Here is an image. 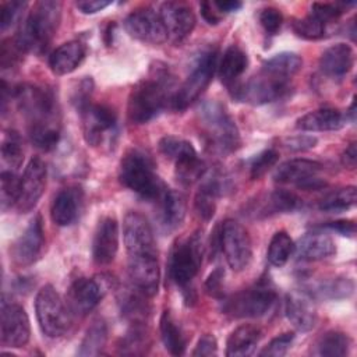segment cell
<instances>
[{
    "label": "cell",
    "mask_w": 357,
    "mask_h": 357,
    "mask_svg": "<svg viewBox=\"0 0 357 357\" xmlns=\"http://www.w3.org/2000/svg\"><path fill=\"white\" fill-rule=\"evenodd\" d=\"M0 333L1 343L4 346L22 347L28 343L31 336V325L24 307L3 298L0 312Z\"/></svg>",
    "instance_id": "15"
},
{
    "label": "cell",
    "mask_w": 357,
    "mask_h": 357,
    "mask_svg": "<svg viewBox=\"0 0 357 357\" xmlns=\"http://www.w3.org/2000/svg\"><path fill=\"white\" fill-rule=\"evenodd\" d=\"M159 151L163 156L173 160L174 163L183 162L185 159L198 156L195 148L191 145V142L174 137V135H166L159 141Z\"/></svg>",
    "instance_id": "40"
},
{
    "label": "cell",
    "mask_w": 357,
    "mask_h": 357,
    "mask_svg": "<svg viewBox=\"0 0 357 357\" xmlns=\"http://www.w3.org/2000/svg\"><path fill=\"white\" fill-rule=\"evenodd\" d=\"M174 165H176V169H174L176 178L183 185L194 184L201 177H204V174L206 172V166L199 156H194V158L185 159V160L174 163Z\"/></svg>",
    "instance_id": "42"
},
{
    "label": "cell",
    "mask_w": 357,
    "mask_h": 357,
    "mask_svg": "<svg viewBox=\"0 0 357 357\" xmlns=\"http://www.w3.org/2000/svg\"><path fill=\"white\" fill-rule=\"evenodd\" d=\"M173 79L166 68L153 67L148 78L137 82L128 96L127 116L131 123L144 124L172 105Z\"/></svg>",
    "instance_id": "1"
},
{
    "label": "cell",
    "mask_w": 357,
    "mask_h": 357,
    "mask_svg": "<svg viewBox=\"0 0 357 357\" xmlns=\"http://www.w3.org/2000/svg\"><path fill=\"white\" fill-rule=\"evenodd\" d=\"M46 176L47 170L45 162L40 158H32L20 178V195L15 206L21 213L35 208L45 191Z\"/></svg>",
    "instance_id": "18"
},
{
    "label": "cell",
    "mask_w": 357,
    "mask_h": 357,
    "mask_svg": "<svg viewBox=\"0 0 357 357\" xmlns=\"http://www.w3.org/2000/svg\"><path fill=\"white\" fill-rule=\"evenodd\" d=\"M81 194L77 188H63L53 198L50 206L52 220L57 226H70L79 213Z\"/></svg>",
    "instance_id": "30"
},
{
    "label": "cell",
    "mask_w": 357,
    "mask_h": 357,
    "mask_svg": "<svg viewBox=\"0 0 357 357\" xmlns=\"http://www.w3.org/2000/svg\"><path fill=\"white\" fill-rule=\"evenodd\" d=\"M322 165L310 159H290L279 165L273 173V180L282 184H294L303 190H319L326 183L319 178Z\"/></svg>",
    "instance_id": "13"
},
{
    "label": "cell",
    "mask_w": 357,
    "mask_h": 357,
    "mask_svg": "<svg viewBox=\"0 0 357 357\" xmlns=\"http://www.w3.org/2000/svg\"><path fill=\"white\" fill-rule=\"evenodd\" d=\"M146 335L142 329H139L138 326H135L130 333H127V336L123 339L121 343V353H127V354H137V353H142L144 347L146 346Z\"/></svg>",
    "instance_id": "52"
},
{
    "label": "cell",
    "mask_w": 357,
    "mask_h": 357,
    "mask_svg": "<svg viewBox=\"0 0 357 357\" xmlns=\"http://www.w3.org/2000/svg\"><path fill=\"white\" fill-rule=\"evenodd\" d=\"M322 229H329L332 231H336L342 236H349L351 237L356 233V225L353 220H335V222H328L321 226Z\"/></svg>",
    "instance_id": "56"
},
{
    "label": "cell",
    "mask_w": 357,
    "mask_h": 357,
    "mask_svg": "<svg viewBox=\"0 0 357 357\" xmlns=\"http://www.w3.org/2000/svg\"><path fill=\"white\" fill-rule=\"evenodd\" d=\"M248 66V57L245 52L237 45L229 46L219 63L218 74L225 84H233L245 71Z\"/></svg>",
    "instance_id": "33"
},
{
    "label": "cell",
    "mask_w": 357,
    "mask_h": 357,
    "mask_svg": "<svg viewBox=\"0 0 357 357\" xmlns=\"http://www.w3.org/2000/svg\"><path fill=\"white\" fill-rule=\"evenodd\" d=\"M342 165L346 167V169H356V165H357V146H356V142H351L342 153Z\"/></svg>",
    "instance_id": "59"
},
{
    "label": "cell",
    "mask_w": 357,
    "mask_h": 357,
    "mask_svg": "<svg viewBox=\"0 0 357 357\" xmlns=\"http://www.w3.org/2000/svg\"><path fill=\"white\" fill-rule=\"evenodd\" d=\"M325 25L326 24H324L321 20H318L312 14H308L304 18L294 20L291 24L294 33L298 38H303L307 40H317V39L324 38Z\"/></svg>",
    "instance_id": "44"
},
{
    "label": "cell",
    "mask_w": 357,
    "mask_h": 357,
    "mask_svg": "<svg viewBox=\"0 0 357 357\" xmlns=\"http://www.w3.org/2000/svg\"><path fill=\"white\" fill-rule=\"evenodd\" d=\"M107 342V326L103 319H96L86 329L85 336L81 342L78 354L82 357L98 356L102 353Z\"/></svg>",
    "instance_id": "37"
},
{
    "label": "cell",
    "mask_w": 357,
    "mask_h": 357,
    "mask_svg": "<svg viewBox=\"0 0 357 357\" xmlns=\"http://www.w3.org/2000/svg\"><path fill=\"white\" fill-rule=\"evenodd\" d=\"M289 82L290 81L261 70L259 74L254 75L245 84L237 85L234 89V96L252 105L271 103L283 98L289 92Z\"/></svg>",
    "instance_id": "12"
},
{
    "label": "cell",
    "mask_w": 357,
    "mask_h": 357,
    "mask_svg": "<svg viewBox=\"0 0 357 357\" xmlns=\"http://www.w3.org/2000/svg\"><path fill=\"white\" fill-rule=\"evenodd\" d=\"M293 340H294V333L293 332L282 333V335L273 337L264 347V350L259 353V356H262V357H282L289 351Z\"/></svg>",
    "instance_id": "50"
},
{
    "label": "cell",
    "mask_w": 357,
    "mask_h": 357,
    "mask_svg": "<svg viewBox=\"0 0 357 357\" xmlns=\"http://www.w3.org/2000/svg\"><path fill=\"white\" fill-rule=\"evenodd\" d=\"M123 238L130 258L158 257L153 231L144 215L130 211L123 222Z\"/></svg>",
    "instance_id": "11"
},
{
    "label": "cell",
    "mask_w": 357,
    "mask_h": 357,
    "mask_svg": "<svg viewBox=\"0 0 357 357\" xmlns=\"http://www.w3.org/2000/svg\"><path fill=\"white\" fill-rule=\"evenodd\" d=\"M82 120V131L85 141L96 146L99 145L107 132L116 128V113L112 107L99 103H89L79 110Z\"/></svg>",
    "instance_id": "19"
},
{
    "label": "cell",
    "mask_w": 357,
    "mask_h": 357,
    "mask_svg": "<svg viewBox=\"0 0 357 357\" xmlns=\"http://www.w3.org/2000/svg\"><path fill=\"white\" fill-rule=\"evenodd\" d=\"M213 6L218 8V11L220 13H231V11H237L243 7V4L240 1H215Z\"/></svg>",
    "instance_id": "60"
},
{
    "label": "cell",
    "mask_w": 357,
    "mask_h": 357,
    "mask_svg": "<svg viewBox=\"0 0 357 357\" xmlns=\"http://www.w3.org/2000/svg\"><path fill=\"white\" fill-rule=\"evenodd\" d=\"M61 18V3L42 0L33 4L32 10L21 24L20 31L13 39L22 52L42 53L54 36Z\"/></svg>",
    "instance_id": "2"
},
{
    "label": "cell",
    "mask_w": 357,
    "mask_h": 357,
    "mask_svg": "<svg viewBox=\"0 0 357 357\" xmlns=\"http://www.w3.org/2000/svg\"><path fill=\"white\" fill-rule=\"evenodd\" d=\"M219 244L227 265L234 272L244 271L252 257V245L248 231L236 220L223 222L219 233Z\"/></svg>",
    "instance_id": "10"
},
{
    "label": "cell",
    "mask_w": 357,
    "mask_h": 357,
    "mask_svg": "<svg viewBox=\"0 0 357 357\" xmlns=\"http://www.w3.org/2000/svg\"><path fill=\"white\" fill-rule=\"evenodd\" d=\"M199 11L202 18L209 24V25H216L220 22V15L219 11H215L213 4L209 1H202L199 4Z\"/></svg>",
    "instance_id": "58"
},
{
    "label": "cell",
    "mask_w": 357,
    "mask_h": 357,
    "mask_svg": "<svg viewBox=\"0 0 357 357\" xmlns=\"http://www.w3.org/2000/svg\"><path fill=\"white\" fill-rule=\"evenodd\" d=\"M259 339H261L259 328L254 325H240L227 337L226 356L227 357L251 356Z\"/></svg>",
    "instance_id": "32"
},
{
    "label": "cell",
    "mask_w": 357,
    "mask_h": 357,
    "mask_svg": "<svg viewBox=\"0 0 357 357\" xmlns=\"http://www.w3.org/2000/svg\"><path fill=\"white\" fill-rule=\"evenodd\" d=\"M258 20H259L261 26L269 35L278 33L280 26H282V24H283V15H282L280 10H278L276 7H265V8H262L259 11V14H258Z\"/></svg>",
    "instance_id": "51"
},
{
    "label": "cell",
    "mask_w": 357,
    "mask_h": 357,
    "mask_svg": "<svg viewBox=\"0 0 357 357\" xmlns=\"http://www.w3.org/2000/svg\"><path fill=\"white\" fill-rule=\"evenodd\" d=\"M284 312L290 324L300 332L311 331L318 321L317 310L307 293H289L286 296Z\"/></svg>",
    "instance_id": "23"
},
{
    "label": "cell",
    "mask_w": 357,
    "mask_h": 357,
    "mask_svg": "<svg viewBox=\"0 0 357 357\" xmlns=\"http://www.w3.org/2000/svg\"><path fill=\"white\" fill-rule=\"evenodd\" d=\"M121 311L124 315L134 321V324H142V319L146 315V304L138 297V294H132L126 291L121 294Z\"/></svg>",
    "instance_id": "47"
},
{
    "label": "cell",
    "mask_w": 357,
    "mask_h": 357,
    "mask_svg": "<svg viewBox=\"0 0 357 357\" xmlns=\"http://www.w3.org/2000/svg\"><path fill=\"white\" fill-rule=\"evenodd\" d=\"M106 287L96 278H78L67 291V307L71 315L85 317L103 298Z\"/></svg>",
    "instance_id": "17"
},
{
    "label": "cell",
    "mask_w": 357,
    "mask_h": 357,
    "mask_svg": "<svg viewBox=\"0 0 357 357\" xmlns=\"http://www.w3.org/2000/svg\"><path fill=\"white\" fill-rule=\"evenodd\" d=\"M85 57V46L79 40H70L56 47L49 56V67L56 75L73 73Z\"/></svg>",
    "instance_id": "29"
},
{
    "label": "cell",
    "mask_w": 357,
    "mask_h": 357,
    "mask_svg": "<svg viewBox=\"0 0 357 357\" xmlns=\"http://www.w3.org/2000/svg\"><path fill=\"white\" fill-rule=\"evenodd\" d=\"M26 7L25 1H4L0 6V28L6 31L11 28L21 17L24 8Z\"/></svg>",
    "instance_id": "48"
},
{
    "label": "cell",
    "mask_w": 357,
    "mask_h": 357,
    "mask_svg": "<svg viewBox=\"0 0 357 357\" xmlns=\"http://www.w3.org/2000/svg\"><path fill=\"white\" fill-rule=\"evenodd\" d=\"M128 276L132 286L145 294L153 297L159 290L160 271L158 257L130 258L128 259Z\"/></svg>",
    "instance_id": "22"
},
{
    "label": "cell",
    "mask_w": 357,
    "mask_h": 357,
    "mask_svg": "<svg viewBox=\"0 0 357 357\" xmlns=\"http://www.w3.org/2000/svg\"><path fill=\"white\" fill-rule=\"evenodd\" d=\"M1 160L4 163V170L17 172L24 160V149L20 135L15 131L8 132L1 144Z\"/></svg>",
    "instance_id": "41"
},
{
    "label": "cell",
    "mask_w": 357,
    "mask_h": 357,
    "mask_svg": "<svg viewBox=\"0 0 357 357\" xmlns=\"http://www.w3.org/2000/svg\"><path fill=\"white\" fill-rule=\"evenodd\" d=\"M204 255V243L199 231L180 240L172 250L169 271L173 282L180 287H187L197 276Z\"/></svg>",
    "instance_id": "7"
},
{
    "label": "cell",
    "mask_w": 357,
    "mask_h": 357,
    "mask_svg": "<svg viewBox=\"0 0 357 357\" xmlns=\"http://www.w3.org/2000/svg\"><path fill=\"white\" fill-rule=\"evenodd\" d=\"M127 33L144 43L162 45L167 40V32L159 13L151 7L137 8L124 20Z\"/></svg>",
    "instance_id": "14"
},
{
    "label": "cell",
    "mask_w": 357,
    "mask_h": 357,
    "mask_svg": "<svg viewBox=\"0 0 357 357\" xmlns=\"http://www.w3.org/2000/svg\"><path fill=\"white\" fill-rule=\"evenodd\" d=\"M45 231L40 215H35L24 233L15 240L11 247V257L18 266H28L33 264L43 248Z\"/></svg>",
    "instance_id": "20"
},
{
    "label": "cell",
    "mask_w": 357,
    "mask_h": 357,
    "mask_svg": "<svg viewBox=\"0 0 357 357\" xmlns=\"http://www.w3.org/2000/svg\"><path fill=\"white\" fill-rule=\"evenodd\" d=\"M158 201L160 222L163 226L167 230L177 229L183 223L187 212V202L183 194L167 188Z\"/></svg>",
    "instance_id": "31"
},
{
    "label": "cell",
    "mask_w": 357,
    "mask_h": 357,
    "mask_svg": "<svg viewBox=\"0 0 357 357\" xmlns=\"http://www.w3.org/2000/svg\"><path fill=\"white\" fill-rule=\"evenodd\" d=\"M14 98L20 110L28 119V127L57 124L52 91L36 85H21L14 91Z\"/></svg>",
    "instance_id": "9"
},
{
    "label": "cell",
    "mask_w": 357,
    "mask_h": 357,
    "mask_svg": "<svg viewBox=\"0 0 357 357\" xmlns=\"http://www.w3.org/2000/svg\"><path fill=\"white\" fill-rule=\"evenodd\" d=\"M119 250V223L114 218H103L95 230L92 241V258L98 265H109Z\"/></svg>",
    "instance_id": "21"
},
{
    "label": "cell",
    "mask_w": 357,
    "mask_h": 357,
    "mask_svg": "<svg viewBox=\"0 0 357 357\" xmlns=\"http://www.w3.org/2000/svg\"><path fill=\"white\" fill-rule=\"evenodd\" d=\"M346 114L337 109L321 107L301 116L296 127L303 131H337L346 124Z\"/></svg>",
    "instance_id": "27"
},
{
    "label": "cell",
    "mask_w": 357,
    "mask_h": 357,
    "mask_svg": "<svg viewBox=\"0 0 357 357\" xmlns=\"http://www.w3.org/2000/svg\"><path fill=\"white\" fill-rule=\"evenodd\" d=\"M317 145V138L310 135H296L286 138V146L291 151H307Z\"/></svg>",
    "instance_id": "55"
},
{
    "label": "cell",
    "mask_w": 357,
    "mask_h": 357,
    "mask_svg": "<svg viewBox=\"0 0 357 357\" xmlns=\"http://www.w3.org/2000/svg\"><path fill=\"white\" fill-rule=\"evenodd\" d=\"M223 278H225V271L222 268H216L206 279L205 282V290L213 296L219 297L222 294V287H223Z\"/></svg>",
    "instance_id": "54"
},
{
    "label": "cell",
    "mask_w": 357,
    "mask_h": 357,
    "mask_svg": "<svg viewBox=\"0 0 357 357\" xmlns=\"http://www.w3.org/2000/svg\"><path fill=\"white\" fill-rule=\"evenodd\" d=\"M354 64V52L347 43H336L324 50L319 57V70L324 75L339 79L344 77Z\"/></svg>",
    "instance_id": "24"
},
{
    "label": "cell",
    "mask_w": 357,
    "mask_h": 357,
    "mask_svg": "<svg viewBox=\"0 0 357 357\" xmlns=\"http://www.w3.org/2000/svg\"><path fill=\"white\" fill-rule=\"evenodd\" d=\"M278 294L268 282L244 289L223 301V312L233 318H259L275 304Z\"/></svg>",
    "instance_id": "6"
},
{
    "label": "cell",
    "mask_w": 357,
    "mask_h": 357,
    "mask_svg": "<svg viewBox=\"0 0 357 357\" xmlns=\"http://www.w3.org/2000/svg\"><path fill=\"white\" fill-rule=\"evenodd\" d=\"M28 135L36 148L42 151H52L60 139V130L57 124L33 126L28 127Z\"/></svg>",
    "instance_id": "43"
},
{
    "label": "cell",
    "mask_w": 357,
    "mask_h": 357,
    "mask_svg": "<svg viewBox=\"0 0 357 357\" xmlns=\"http://www.w3.org/2000/svg\"><path fill=\"white\" fill-rule=\"evenodd\" d=\"M297 257L303 261H321L335 254V243L332 237L321 230H314L304 234L294 244Z\"/></svg>",
    "instance_id": "25"
},
{
    "label": "cell",
    "mask_w": 357,
    "mask_h": 357,
    "mask_svg": "<svg viewBox=\"0 0 357 357\" xmlns=\"http://www.w3.org/2000/svg\"><path fill=\"white\" fill-rule=\"evenodd\" d=\"M350 337L340 331H328L314 343L312 354L319 357H342L350 350Z\"/></svg>",
    "instance_id": "34"
},
{
    "label": "cell",
    "mask_w": 357,
    "mask_h": 357,
    "mask_svg": "<svg viewBox=\"0 0 357 357\" xmlns=\"http://www.w3.org/2000/svg\"><path fill=\"white\" fill-rule=\"evenodd\" d=\"M301 205V199L294 192L286 190H275L259 198L255 206L251 208V212L257 218H265L276 213H287L297 211Z\"/></svg>",
    "instance_id": "26"
},
{
    "label": "cell",
    "mask_w": 357,
    "mask_h": 357,
    "mask_svg": "<svg viewBox=\"0 0 357 357\" xmlns=\"http://www.w3.org/2000/svg\"><path fill=\"white\" fill-rule=\"evenodd\" d=\"M354 290V283L350 278L344 276H331L310 282L305 284L304 293L312 298L319 300H340L351 296Z\"/></svg>",
    "instance_id": "28"
},
{
    "label": "cell",
    "mask_w": 357,
    "mask_h": 357,
    "mask_svg": "<svg viewBox=\"0 0 357 357\" xmlns=\"http://www.w3.org/2000/svg\"><path fill=\"white\" fill-rule=\"evenodd\" d=\"M346 7V3H312L310 14L321 20L324 24H328L329 21L339 18L344 13Z\"/></svg>",
    "instance_id": "49"
},
{
    "label": "cell",
    "mask_w": 357,
    "mask_h": 357,
    "mask_svg": "<svg viewBox=\"0 0 357 357\" xmlns=\"http://www.w3.org/2000/svg\"><path fill=\"white\" fill-rule=\"evenodd\" d=\"M357 191L354 185H347L326 194L321 201L318 208L324 212H344L356 205Z\"/></svg>",
    "instance_id": "38"
},
{
    "label": "cell",
    "mask_w": 357,
    "mask_h": 357,
    "mask_svg": "<svg viewBox=\"0 0 357 357\" xmlns=\"http://www.w3.org/2000/svg\"><path fill=\"white\" fill-rule=\"evenodd\" d=\"M279 160V153L276 149H265L258 153L250 165V176L252 180H258L265 176Z\"/></svg>",
    "instance_id": "46"
},
{
    "label": "cell",
    "mask_w": 357,
    "mask_h": 357,
    "mask_svg": "<svg viewBox=\"0 0 357 357\" xmlns=\"http://www.w3.org/2000/svg\"><path fill=\"white\" fill-rule=\"evenodd\" d=\"M119 178L124 187L144 199H159L167 190L155 173L152 159L139 149H130L120 162Z\"/></svg>",
    "instance_id": "3"
},
{
    "label": "cell",
    "mask_w": 357,
    "mask_h": 357,
    "mask_svg": "<svg viewBox=\"0 0 357 357\" xmlns=\"http://www.w3.org/2000/svg\"><path fill=\"white\" fill-rule=\"evenodd\" d=\"M160 337L166 350L173 356H183L185 351V336L181 328L174 321L170 311H163L159 322Z\"/></svg>",
    "instance_id": "35"
},
{
    "label": "cell",
    "mask_w": 357,
    "mask_h": 357,
    "mask_svg": "<svg viewBox=\"0 0 357 357\" xmlns=\"http://www.w3.org/2000/svg\"><path fill=\"white\" fill-rule=\"evenodd\" d=\"M20 178L15 172L11 170H1L0 174V192H1V208L7 209L13 205H17L18 195H20Z\"/></svg>",
    "instance_id": "45"
},
{
    "label": "cell",
    "mask_w": 357,
    "mask_h": 357,
    "mask_svg": "<svg viewBox=\"0 0 357 357\" xmlns=\"http://www.w3.org/2000/svg\"><path fill=\"white\" fill-rule=\"evenodd\" d=\"M159 15L167 32V39L174 45L185 40L195 28L197 18L192 8L181 1H166L160 6Z\"/></svg>",
    "instance_id": "16"
},
{
    "label": "cell",
    "mask_w": 357,
    "mask_h": 357,
    "mask_svg": "<svg viewBox=\"0 0 357 357\" xmlns=\"http://www.w3.org/2000/svg\"><path fill=\"white\" fill-rule=\"evenodd\" d=\"M301 67H303V59L298 54L283 52L268 59L262 64V71L290 81L301 70Z\"/></svg>",
    "instance_id": "36"
},
{
    "label": "cell",
    "mask_w": 357,
    "mask_h": 357,
    "mask_svg": "<svg viewBox=\"0 0 357 357\" xmlns=\"http://www.w3.org/2000/svg\"><path fill=\"white\" fill-rule=\"evenodd\" d=\"M35 312L38 324L46 336L60 337L67 332L71 314L52 284H45L38 291Z\"/></svg>",
    "instance_id": "8"
},
{
    "label": "cell",
    "mask_w": 357,
    "mask_h": 357,
    "mask_svg": "<svg viewBox=\"0 0 357 357\" xmlns=\"http://www.w3.org/2000/svg\"><path fill=\"white\" fill-rule=\"evenodd\" d=\"M218 67V50L209 47L197 57L190 74L174 92L170 107L174 110H184L194 103L211 84L215 70Z\"/></svg>",
    "instance_id": "5"
},
{
    "label": "cell",
    "mask_w": 357,
    "mask_h": 357,
    "mask_svg": "<svg viewBox=\"0 0 357 357\" xmlns=\"http://www.w3.org/2000/svg\"><path fill=\"white\" fill-rule=\"evenodd\" d=\"M199 121L209 146L220 153H230L240 145V134L234 120L216 100H209L199 107Z\"/></svg>",
    "instance_id": "4"
},
{
    "label": "cell",
    "mask_w": 357,
    "mask_h": 357,
    "mask_svg": "<svg viewBox=\"0 0 357 357\" xmlns=\"http://www.w3.org/2000/svg\"><path fill=\"white\" fill-rule=\"evenodd\" d=\"M218 354V342L215 339L213 335L205 333L199 337L192 356L195 357H211V356H216Z\"/></svg>",
    "instance_id": "53"
},
{
    "label": "cell",
    "mask_w": 357,
    "mask_h": 357,
    "mask_svg": "<svg viewBox=\"0 0 357 357\" xmlns=\"http://www.w3.org/2000/svg\"><path fill=\"white\" fill-rule=\"evenodd\" d=\"M110 4L112 1L109 0H81L75 3V7L84 14H95L98 11H102Z\"/></svg>",
    "instance_id": "57"
},
{
    "label": "cell",
    "mask_w": 357,
    "mask_h": 357,
    "mask_svg": "<svg viewBox=\"0 0 357 357\" xmlns=\"http://www.w3.org/2000/svg\"><path fill=\"white\" fill-rule=\"evenodd\" d=\"M294 251V243L286 231H276L268 245L266 258L272 266H283Z\"/></svg>",
    "instance_id": "39"
}]
</instances>
